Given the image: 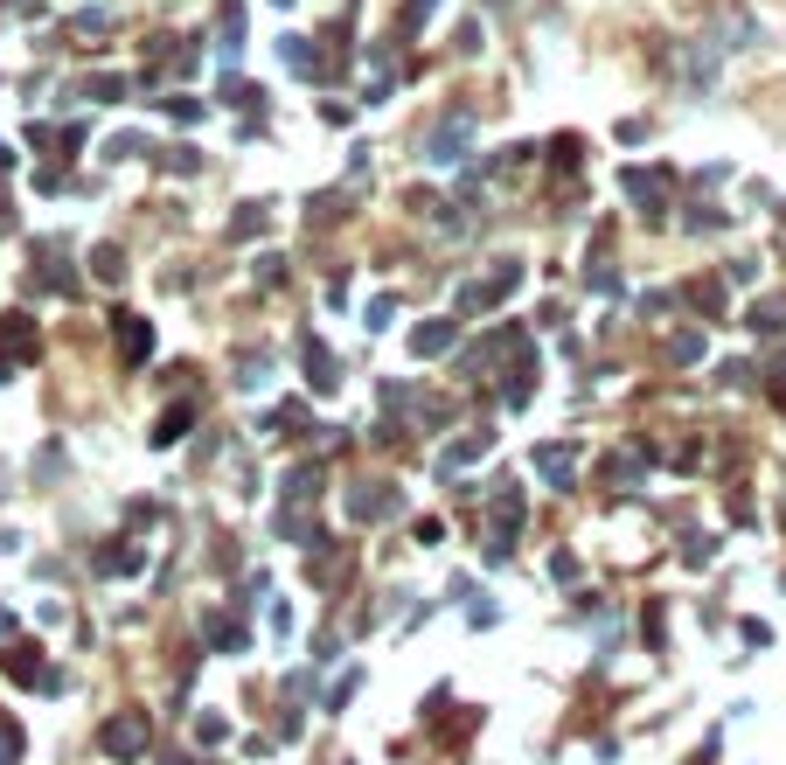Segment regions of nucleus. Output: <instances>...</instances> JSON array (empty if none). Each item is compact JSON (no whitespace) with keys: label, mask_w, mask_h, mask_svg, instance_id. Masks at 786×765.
Returning <instances> with one entry per match:
<instances>
[{"label":"nucleus","mask_w":786,"mask_h":765,"mask_svg":"<svg viewBox=\"0 0 786 765\" xmlns=\"http://www.w3.org/2000/svg\"><path fill=\"white\" fill-rule=\"evenodd\" d=\"M119 348H126V355H119L126 369H147V362H154V327H147L140 313H126V320H119Z\"/></svg>","instance_id":"6"},{"label":"nucleus","mask_w":786,"mask_h":765,"mask_svg":"<svg viewBox=\"0 0 786 765\" xmlns=\"http://www.w3.org/2000/svg\"><path fill=\"white\" fill-rule=\"evenodd\" d=\"M188 425H195V404H167V418L154 425V446H174V439H188Z\"/></svg>","instance_id":"15"},{"label":"nucleus","mask_w":786,"mask_h":765,"mask_svg":"<svg viewBox=\"0 0 786 765\" xmlns=\"http://www.w3.org/2000/svg\"><path fill=\"white\" fill-rule=\"evenodd\" d=\"M279 56H286L300 77H314V42H307V35H286V42H279Z\"/></svg>","instance_id":"18"},{"label":"nucleus","mask_w":786,"mask_h":765,"mask_svg":"<svg viewBox=\"0 0 786 765\" xmlns=\"http://www.w3.org/2000/svg\"><path fill=\"white\" fill-rule=\"evenodd\" d=\"M487 446H494V432H467V439H453V446H446V459H439V473L453 480V473H460L467 459H480V453H487Z\"/></svg>","instance_id":"12"},{"label":"nucleus","mask_w":786,"mask_h":765,"mask_svg":"<svg viewBox=\"0 0 786 765\" xmlns=\"http://www.w3.org/2000/svg\"><path fill=\"white\" fill-rule=\"evenodd\" d=\"M0 348H14V362H35V355H42L35 320H28V313H7V320H0Z\"/></svg>","instance_id":"7"},{"label":"nucleus","mask_w":786,"mask_h":765,"mask_svg":"<svg viewBox=\"0 0 786 765\" xmlns=\"http://www.w3.org/2000/svg\"><path fill=\"white\" fill-rule=\"evenodd\" d=\"M668 362H675V369H689V362H703V334H696V327H682V334L668 341Z\"/></svg>","instance_id":"17"},{"label":"nucleus","mask_w":786,"mask_h":765,"mask_svg":"<svg viewBox=\"0 0 786 765\" xmlns=\"http://www.w3.org/2000/svg\"><path fill=\"white\" fill-rule=\"evenodd\" d=\"M446 348H453V320H418V327H411V355L432 362V355H446Z\"/></svg>","instance_id":"10"},{"label":"nucleus","mask_w":786,"mask_h":765,"mask_svg":"<svg viewBox=\"0 0 786 765\" xmlns=\"http://www.w3.org/2000/svg\"><path fill=\"white\" fill-rule=\"evenodd\" d=\"M473 147V119H446V126H439V140H432V160H460V153Z\"/></svg>","instance_id":"11"},{"label":"nucleus","mask_w":786,"mask_h":765,"mask_svg":"<svg viewBox=\"0 0 786 765\" xmlns=\"http://www.w3.org/2000/svg\"><path fill=\"white\" fill-rule=\"evenodd\" d=\"M126 571H140V550L133 543H105L98 550V578H126Z\"/></svg>","instance_id":"14"},{"label":"nucleus","mask_w":786,"mask_h":765,"mask_svg":"<svg viewBox=\"0 0 786 765\" xmlns=\"http://www.w3.org/2000/svg\"><path fill=\"white\" fill-rule=\"evenodd\" d=\"M77 35H84V42H105V14L84 7V14H77Z\"/></svg>","instance_id":"20"},{"label":"nucleus","mask_w":786,"mask_h":765,"mask_svg":"<svg viewBox=\"0 0 786 765\" xmlns=\"http://www.w3.org/2000/svg\"><path fill=\"white\" fill-rule=\"evenodd\" d=\"M300 362H307V383H314V390H341V362H334V355L320 348L314 334L300 341Z\"/></svg>","instance_id":"8"},{"label":"nucleus","mask_w":786,"mask_h":765,"mask_svg":"<svg viewBox=\"0 0 786 765\" xmlns=\"http://www.w3.org/2000/svg\"><path fill=\"white\" fill-rule=\"evenodd\" d=\"M258 230H265V202H251V209L230 216V237H258Z\"/></svg>","instance_id":"19"},{"label":"nucleus","mask_w":786,"mask_h":765,"mask_svg":"<svg viewBox=\"0 0 786 765\" xmlns=\"http://www.w3.org/2000/svg\"><path fill=\"white\" fill-rule=\"evenodd\" d=\"M397 501H404V494H397L390 480H362V487H348V515H355V522H376V515H390Z\"/></svg>","instance_id":"4"},{"label":"nucleus","mask_w":786,"mask_h":765,"mask_svg":"<svg viewBox=\"0 0 786 765\" xmlns=\"http://www.w3.org/2000/svg\"><path fill=\"white\" fill-rule=\"evenodd\" d=\"M620 188H627V202L640 209V216H647V223L661 216V188H668L661 174H647V167H627V174H620Z\"/></svg>","instance_id":"5"},{"label":"nucleus","mask_w":786,"mask_h":765,"mask_svg":"<svg viewBox=\"0 0 786 765\" xmlns=\"http://www.w3.org/2000/svg\"><path fill=\"white\" fill-rule=\"evenodd\" d=\"M91 265H98V279H119V272H126V258H119V251H98Z\"/></svg>","instance_id":"23"},{"label":"nucleus","mask_w":786,"mask_h":765,"mask_svg":"<svg viewBox=\"0 0 786 765\" xmlns=\"http://www.w3.org/2000/svg\"><path fill=\"white\" fill-rule=\"evenodd\" d=\"M0 765H21V731H14V724L0 731Z\"/></svg>","instance_id":"22"},{"label":"nucleus","mask_w":786,"mask_h":765,"mask_svg":"<svg viewBox=\"0 0 786 765\" xmlns=\"http://www.w3.org/2000/svg\"><path fill=\"white\" fill-rule=\"evenodd\" d=\"M35 265H42V286H56V293H77V272H70V258H63L56 244H35Z\"/></svg>","instance_id":"9"},{"label":"nucleus","mask_w":786,"mask_h":765,"mask_svg":"<svg viewBox=\"0 0 786 765\" xmlns=\"http://www.w3.org/2000/svg\"><path fill=\"white\" fill-rule=\"evenodd\" d=\"M0 668H7L21 689H42V696H56V675H49V661H42V647H35V640H14V647L0 654Z\"/></svg>","instance_id":"1"},{"label":"nucleus","mask_w":786,"mask_h":765,"mask_svg":"<svg viewBox=\"0 0 786 765\" xmlns=\"http://www.w3.org/2000/svg\"><path fill=\"white\" fill-rule=\"evenodd\" d=\"M265 376H272V362H265V355H251V362L237 369V383H244V390H251V383H265Z\"/></svg>","instance_id":"21"},{"label":"nucleus","mask_w":786,"mask_h":765,"mask_svg":"<svg viewBox=\"0 0 786 765\" xmlns=\"http://www.w3.org/2000/svg\"><path fill=\"white\" fill-rule=\"evenodd\" d=\"M606 480H613V487H633V480H647V466H640V446H627V453L613 446V453H606Z\"/></svg>","instance_id":"13"},{"label":"nucleus","mask_w":786,"mask_h":765,"mask_svg":"<svg viewBox=\"0 0 786 765\" xmlns=\"http://www.w3.org/2000/svg\"><path fill=\"white\" fill-rule=\"evenodd\" d=\"M515 279H522V265H515V258H508V265H494L487 279H467V286H460V313H487V306H501V293H508Z\"/></svg>","instance_id":"2"},{"label":"nucleus","mask_w":786,"mask_h":765,"mask_svg":"<svg viewBox=\"0 0 786 765\" xmlns=\"http://www.w3.org/2000/svg\"><path fill=\"white\" fill-rule=\"evenodd\" d=\"M536 466L550 487H571V446H536Z\"/></svg>","instance_id":"16"},{"label":"nucleus","mask_w":786,"mask_h":765,"mask_svg":"<svg viewBox=\"0 0 786 765\" xmlns=\"http://www.w3.org/2000/svg\"><path fill=\"white\" fill-rule=\"evenodd\" d=\"M105 752H112V759H140V752H147V717H140V710H119V717L105 724Z\"/></svg>","instance_id":"3"}]
</instances>
